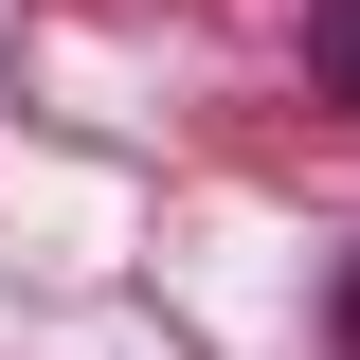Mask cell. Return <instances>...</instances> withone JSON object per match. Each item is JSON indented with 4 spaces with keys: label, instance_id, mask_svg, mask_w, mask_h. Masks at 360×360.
Segmentation results:
<instances>
[{
    "label": "cell",
    "instance_id": "obj_1",
    "mask_svg": "<svg viewBox=\"0 0 360 360\" xmlns=\"http://www.w3.org/2000/svg\"><path fill=\"white\" fill-rule=\"evenodd\" d=\"M307 72H324V108H360V0H324V18H307Z\"/></svg>",
    "mask_w": 360,
    "mask_h": 360
}]
</instances>
